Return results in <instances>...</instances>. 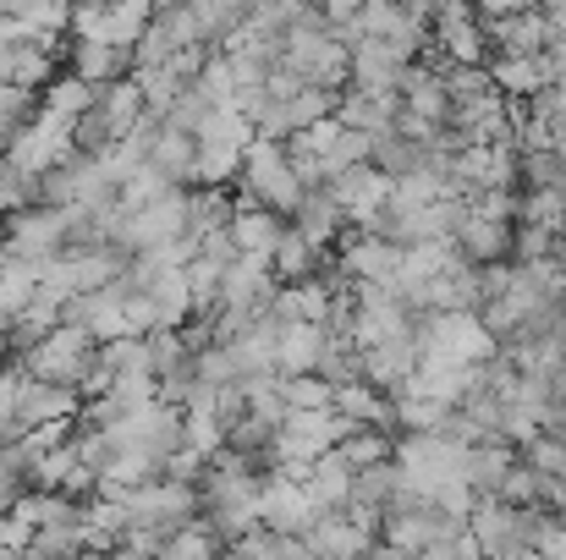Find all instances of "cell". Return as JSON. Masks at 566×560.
Wrapping results in <instances>:
<instances>
[{"label":"cell","instance_id":"14","mask_svg":"<svg viewBox=\"0 0 566 560\" xmlns=\"http://www.w3.org/2000/svg\"><path fill=\"white\" fill-rule=\"evenodd\" d=\"M551 55H490V83L512 99V105H534L551 88Z\"/></svg>","mask_w":566,"mask_h":560},{"label":"cell","instance_id":"12","mask_svg":"<svg viewBox=\"0 0 566 560\" xmlns=\"http://www.w3.org/2000/svg\"><path fill=\"white\" fill-rule=\"evenodd\" d=\"M457 253L473 264V270H501V264H517V225H495V220H479L473 203H468V220L457 231Z\"/></svg>","mask_w":566,"mask_h":560},{"label":"cell","instance_id":"11","mask_svg":"<svg viewBox=\"0 0 566 560\" xmlns=\"http://www.w3.org/2000/svg\"><path fill=\"white\" fill-rule=\"evenodd\" d=\"M390 177L375 171V166H358V171H347L342 182H331V198L342 203V214H347V225H358V231H369L379 214L390 209Z\"/></svg>","mask_w":566,"mask_h":560},{"label":"cell","instance_id":"8","mask_svg":"<svg viewBox=\"0 0 566 560\" xmlns=\"http://www.w3.org/2000/svg\"><path fill=\"white\" fill-rule=\"evenodd\" d=\"M66 72L83 77L88 88H111V83L138 77V50L99 44V39H72V44H66Z\"/></svg>","mask_w":566,"mask_h":560},{"label":"cell","instance_id":"37","mask_svg":"<svg viewBox=\"0 0 566 560\" xmlns=\"http://www.w3.org/2000/svg\"><path fill=\"white\" fill-rule=\"evenodd\" d=\"M11 363H17V358H11V341H6V336H0V373L11 369Z\"/></svg>","mask_w":566,"mask_h":560},{"label":"cell","instance_id":"32","mask_svg":"<svg viewBox=\"0 0 566 560\" xmlns=\"http://www.w3.org/2000/svg\"><path fill=\"white\" fill-rule=\"evenodd\" d=\"M281 390H286V406H292V412H336V390H331L319 373H308V379H281Z\"/></svg>","mask_w":566,"mask_h":560},{"label":"cell","instance_id":"13","mask_svg":"<svg viewBox=\"0 0 566 560\" xmlns=\"http://www.w3.org/2000/svg\"><path fill=\"white\" fill-rule=\"evenodd\" d=\"M412 61H401L385 39H358L353 44V88L358 94H401V77H407Z\"/></svg>","mask_w":566,"mask_h":560},{"label":"cell","instance_id":"25","mask_svg":"<svg viewBox=\"0 0 566 560\" xmlns=\"http://www.w3.org/2000/svg\"><path fill=\"white\" fill-rule=\"evenodd\" d=\"M517 467V451L512 445H473L468 451V489L479 495V500H501V484H506V473Z\"/></svg>","mask_w":566,"mask_h":560},{"label":"cell","instance_id":"24","mask_svg":"<svg viewBox=\"0 0 566 560\" xmlns=\"http://www.w3.org/2000/svg\"><path fill=\"white\" fill-rule=\"evenodd\" d=\"M336 412H342L353 429H385V434H390V423H396V401L379 395L375 384H364V379L336 390Z\"/></svg>","mask_w":566,"mask_h":560},{"label":"cell","instance_id":"7","mask_svg":"<svg viewBox=\"0 0 566 560\" xmlns=\"http://www.w3.org/2000/svg\"><path fill=\"white\" fill-rule=\"evenodd\" d=\"M429 44L440 50L446 66H490V33H484L479 11H468V6H446V11H434V33H429Z\"/></svg>","mask_w":566,"mask_h":560},{"label":"cell","instance_id":"31","mask_svg":"<svg viewBox=\"0 0 566 560\" xmlns=\"http://www.w3.org/2000/svg\"><path fill=\"white\" fill-rule=\"evenodd\" d=\"M33 292H39V275H33V264H11V270L0 275V319H6V330H11V325L28 314Z\"/></svg>","mask_w":566,"mask_h":560},{"label":"cell","instance_id":"30","mask_svg":"<svg viewBox=\"0 0 566 560\" xmlns=\"http://www.w3.org/2000/svg\"><path fill=\"white\" fill-rule=\"evenodd\" d=\"M342 456H347L353 473H369L379 462H396V440H390L385 429H353V434L342 440Z\"/></svg>","mask_w":566,"mask_h":560},{"label":"cell","instance_id":"29","mask_svg":"<svg viewBox=\"0 0 566 560\" xmlns=\"http://www.w3.org/2000/svg\"><path fill=\"white\" fill-rule=\"evenodd\" d=\"M94 94H99V88H88L83 77L61 72V77L44 88V110H50V116H66V121H83V116L94 110Z\"/></svg>","mask_w":566,"mask_h":560},{"label":"cell","instance_id":"19","mask_svg":"<svg viewBox=\"0 0 566 560\" xmlns=\"http://www.w3.org/2000/svg\"><path fill=\"white\" fill-rule=\"evenodd\" d=\"M342 225H347V214H342V203L331 198V187H314V192L303 198V209L292 214V231H297L303 242H314L319 253H331V247H336Z\"/></svg>","mask_w":566,"mask_h":560},{"label":"cell","instance_id":"35","mask_svg":"<svg viewBox=\"0 0 566 560\" xmlns=\"http://www.w3.org/2000/svg\"><path fill=\"white\" fill-rule=\"evenodd\" d=\"M209 110H214V105H209V99H203V94H198V88H188V94H182V99H177V105H171V116H166V127H171V133H198V127H203V116H209Z\"/></svg>","mask_w":566,"mask_h":560},{"label":"cell","instance_id":"20","mask_svg":"<svg viewBox=\"0 0 566 560\" xmlns=\"http://www.w3.org/2000/svg\"><path fill=\"white\" fill-rule=\"evenodd\" d=\"M353 484H358V473L347 467V456H342V451L319 456V462L303 473V489H308V500H314L319 511H347V500H353Z\"/></svg>","mask_w":566,"mask_h":560},{"label":"cell","instance_id":"6","mask_svg":"<svg viewBox=\"0 0 566 560\" xmlns=\"http://www.w3.org/2000/svg\"><path fill=\"white\" fill-rule=\"evenodd\" d=\"M11 258L17 264H50V258H61L66 253V209H44V203H33V209H22V214H11Z\"/></svg>","mask_w":566,"mask_h":560},{"label":"cell","instance_id":"4","mask_svg":"<svg viewBox=\"0 0 566 560\" xmlns=\"http://www.w3.org/2000/svg\"><path fill=\"white\" fill-rule=\"evenodd\" d=\"M539 522H545V511H517L506 500H479L473 517H468V533H473L484 560H517L534 550Z\"/></svg>","mask_w":566,"mask_h":560},{"label":"cell","instance_id":"34","mask_svg":"<svg viewBox=\"0 0 566 560\" xmlns=\"http://www.w3.org/2000/svg\"><path fill=\"white\" fill-rule=\"evenodd\" d=\"M528 467H539V473H551V478H566V440H556V434H539L534 445H523L517 451Z\"/></svg>","mask_w":566,"mask_h":560},{"label":"cell","instance_id":"36","mask_svg":"<svg viewBox=\"0 0 566 560\" xmlns=\"http://www.w3.org/2000/svg\"><path fill=\"white\" fill-rule=\"evenodd\" d=\"M364 560H412V556H401V550H390V545H375Z\"/></svg>","mask_w":566,"mask_h":560},{"label":"cell","instance_id":"9","mask_svg":"<svg viewBox=\"0 0 566 560\" xmlns=\"http://www.w3.org/2000/svg\"><path fill=\"white\" fill-rule=\"evenodd\" d=\"M401 110L418 116V121L434 127V133L451 127V88H446L440 61H412V66H407V77H401Z\"/></svg>","mask_w":566,"mask_h":560},{"label":"cell","instance_id":"16","mask_svg":"<svg viewBox=\"0 0 566 560\" xmlns=\"http://www.w3.org/2000/svg\"><path fill=\"white\" fill-rule=\"evenodd\" d=\"M231 247H237V258H275V242L286 236V220L281 214H270V209H259V203H242L237 198V214H231Z\"/></svg>","mask_w":566,"mask_h":560},{"label":"cell","instance_id":"21","mask_svg":"<svg viewBox=\"0 0 566 560\" xmlns=\"http://www.w3.org/2000/svg\"><path fill=\"white\" fill-rule=\"evenodd\" d=\"M281 319H259L242 341H231L226 352H231V363H237V379H259V373H275V358H281Z\"/></svg>","mask_w":566,"mask_h":560},{"label":"cell","instance_id":"3","mask_svg":"<svg viewBox=\"0 0 566 560\" xmlns=\"http://www.w3.org/2000/svg\"><path fill=\"white\" fill-rule=\"evenodd\" d=\"M22 369L33 373L39 384H61V390H88V379L99 369V341L88 336V330H77V325H61L55 336H44L28 358H17Z\"/></svg>","mask_w":566,"mask_h":560},{"label":"cell","instance_id":"2","mask_svg":"<svg viewBox=\"0 0 566 560\" xmlns=\"http://www.w3.org/2000/svg\"><path fill=\"white\" fill-rule=\"evenodd\" d=\"M237 198H242V203H259V209H270V214H281V220L292 225V214L303 209L308 187L297 182V166H292L286 144H264V138H253V149H248V160H242Z\"/></svg>","mask_w":566,"mask_h":560},{"label":"cell","instance_id":"26","mask_svg":"<svg viewBox=\"0 0 566 560\" xmlns=\"http://www.w3.org/2000/svg\"><path fill=\"white\" fill-rule=\"evenodd\" d=\"M149 166H155L171 187H192L198 182V138L166 127V133H160V144L149 149Z\"/></svg>","mask_w":566,"mask_h":560},{"label":"cell","instance_id":"15","mask_svg":"<svg viewBox=\"0 0 566 560\" xmlns=\"http://www.w3.org/2000/svg\"><path fill=\"white\" fill-rule=\"evenodd\" d=\"M144 116H149V105H144V88H138L133 77L94 94V121H99V133H105L111 144H127V138L138 133Z\"/></svg>","mask_w":566,"mask_h":560},{"label":"cell","instance_id":"22","mask_svg":"<svg viewBox=\"0 0 566 560\" xmlns=\"http://www.w3.org/2000/svg\"><path fill=\"white\" fill-rule=\"evenodd\" d=\"M55 77H61V72H55V55L39 50V44H11V50L0 55V83H11V88L44 94Z\"/></svg>","mask_w":566,"mask_h":560},{"label":"cell","instance_id":"18","mask_svg":"<svg viewBox=\"0 0 566 560\" xmlns=\"http://www.w3.org/2000/svg\"><path fill=\"white\" fill-rule=\"evenodd\" d=\"M325 347H331V330H325V325H286V330H281L275 373H281V379H308V373H319Z\"/></svg>","mask_w":566,"mask_h":560},{"label":"cell","instance_id":"27","mask_svg":"<svg viewBox=\"0 0 566 560\" xmlns=\"http://www.w3.org/2000/svg\"><path fill=\"white\" fill-rule=\"evenodd\" d=\"M44 116V94H28V88H11L0 83V149H11L17 138H28Z\"/></svg>","mask_w":566,"mask_h":560},{"label":"cell","instance_id":"5","mask_svg":"<svg viewBox=\"0 0 566 560\" xmlns=\"http://www.w3.org/2000/svg\"><path fill=\"white\" fill-rule=\"evenodd\" d=\"M314 517H319V506L308 500L303 478H292V473H270V478H264V489H259V528H264V533H275V539H303V533L314 528Z\"/></svg>","mask_w":566,"mask_h":560},{"label":"cell","instance_id":"17","mask_svg":"<svg viewBox=\"0 0 566 560\" xmlns=\"http://www.w3.org/2000/svg\"><path fill=\"white\" fill-rule=\"evenodd\" d=\"M66 264H72V286H77V297H94V292L127 281L133 253H122V247L105 242V247H88V253H66Z\"/></svg>","mask_w":566,"mask_h":560},{"label":"cell","instance_id":"33","mask_svg":"<svg viewBox=\"0 0 566 560\" xmlns=\"http://www.w3.org/2000/svg\"><path fill=\"white\" fill-rule=\"evenodd\" d=\"M39 203V182H28L17 166H11V155L0 149V214H22V209H33Z\"/></svg>","mask_w":566,"mask_h":560},{"label":"cell","instance_id":"38","mask_svg":"<svg viewBox=\"0 0 566 560\" xmlns=\"http://www.w3.org/2000/svg\"><path fill=\"white\" fill-rule=\"evenodd\" d=\"M0 560H22V556H17V550H0Z\"/></svg>","mask_w":566,"mask_h":560},{"label":"cell","instance_id":"28","mask_svg":"<svg viewBox=\"0 0 566 560\" xmlns=\"http://www.w3.org/2000/svg\"><path fill=\"white\" fill-rule=\"evenodd\" d=\"M144 347H149V373H155L160 384L192 373V347L182 330H155V336H144Z\"/></svg>","mask_w":566,"mask_h":560},{"label":"cell","instance_id":"10","mask_svg":"<svg viewBox=\"0 0 566 560\" xmlns=\"http://www.w3.org/2000/svg\"><path fill=\"white\" fill-rule=\"evenodd\" d=\"M375 528H364V522H353L347 511H319L314 517V528L303 533V545H308V556L314 560H364L375 550Z\"/></svg>","mask_w":566,"mask_h":560},{"label":"cell","instance_id":"1","mask_svg":"<svg viewBox=\"0 0 566 560\" xmlns=\"http://www.w3.org/2000/svg\"><path fill=\"white\" fill-rule=\"evenodd\" d=\"M418 352H423V369H484L495 363L501 347L479 314H429L418 319Z\"/></svg>","mask_w":566,"mask_h":560},{"label":"cell","instance_id":"23","mask_svg":"<svg viewBox=\"0 0 566 560\" xmlns=\"http://www.w3.org/2000/svg\"><path fill=\"white\" fill-rule=\"evenodd\" d=\"M325 258H331V253H319L314 242H303V236L286 225V236L275 242L270 275H275V286H303V281H314V275L325 270Z\"/></svg>","mask_w":566,"mask_h":560}]
</instances>
